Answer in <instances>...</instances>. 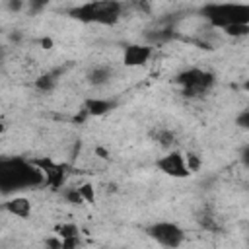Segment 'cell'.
<instances>
[{
    "label": "cell",
    "mask_w": 249,
    "mask_h": 249,
    "mask_svg": "<svg viewBox=\"0 0 249 249\" xmlns=\"http://www.w3.org/2000/svg\"><path fill=\"white\" fill-rule=\"evenodd\" d=\"M226 35L230 37H245L249 35V23H235V25H230L224 29Z\"/></svg>",
    "instance_id": "2e32d148"
},
{
    "label": "cell",
    "mask_w": 249,
    "mask_h": 249,
    "mask_svg": "<svg viewBox=\"0 0 249 249\" xmlns=\"http://www.w3.org/2000/svg\"><path fill=\"white\" fill-rule=\"evenodd\" d=\"M200 14L212 27L222 31L235 23H249V4L245 2H212L206 4Z\"/></svg>",
    "instance_id": "3957f363"
},
{
    "label": "cell",
    "mask_w": 249,
    "mask_h": 249,
    "mask_svg": "<svg viewBox=\"0 0 249 249\" xmlns=\"http://www.w3.org/2000/svg\"><path fill=\"white\" fill-rule=\"evenodd\" d=\"M95 154H97L101 160H107V158H109V152H107L105 148H101V146H97V148H95Z\"/></svg>",
    "instance_id": "603a6c76"
},
{
    "label": "cell",
    "mask_w": 249,
    "mask_h": 249,
    "mask_svg": "<svg viewBox=\"0 0 249 249\" xmlns=\"http://www.w3.org/2000/svg\"><path fill=\"white\" fill-rule=\"evenodd\" d=\"M152 47L148 45H138V43H132V45H126L124 51H123V64L126 68H136V66H144L150 58H152Z\"/></svg>",
    "instance_id": "ba28073f"
},
{
    "label": "cell",
    "mask_w": 249,
    "mask_h": 249,
    "mask_svg": "<svg viewBox=\"0 0 249 249\" xmlns=\"http://www.w3.org/2000/svg\"><path fill=\"white\" fill-rule=\"evenodd\" d=\"M54 231H56V235L58 237H72V235H80V230H78V226L76 224H58L56 228H54Z\"/></svg>",
    "instance_id": "5bb4252c"
},
{
    "label": "cell",
    "mask_w": 249,
    "mask_h": 249,
    "mask_svg": "<svg viewBox=\"0 0 249 249\" xmlns=\"http://www.w3.org/2000/svg\"><path fill=\"white\" fill-rule=\"evenodd\" d=\"M4 210L18 218H29L31 216V202L25 196H12L4 202Z\"/></svg>",
    "instance_id": "9c48e42d"
},
{
    "label": "cell",
    "mask_w": 249,
    "mask_h": 249,
    "mask_svg": "<svg viewBox=\"0 0 249 249\" xmlns=\"http://www.w3.org/2000/svg\"><path fill=\"white\" fill-rule=\"evenodd\" d=\"M88 78H89V82H91L93 86H101V84L109 82V78H111V68H107V66H95L93 70H89Z\"/></svg>",
    "instance_id": "8fae6325"
},
{
    "label": "cell",
    "mask_w": 249,
    "mask_h": 249,
    "mask_svg": "<svg viewBox=\"0 0 249 249\" xmlns=\"http://www.w3.org/2000/svg\"><path fill=\"white\" fill-rule=\"evenodd\" d=\"M175 82L181 86L183 95L198 97L214 86V74L208 70H202V68H189V70H183L181 74H177Z\"/></svg>",
    "instance_id": "277c9868"
},
{
    "label": "cell",
    "mask_w": 249,
    "mask_h": 249,
    "mask_svg": "<svg viewBox=\"0 0 249 249\" xmlns=\"http://www.w3.org/2000/svg\"><path fill=\"white\" fill-rule=\"evenodd\" d=\"M41 47L43 49H53V39L51 37H43L41 39Z\"/></svg>",
    "instance_id": "cb8c5ba5"
},
{
    "label": "cell",
    "mask_w": 249,
    "mask_h": 249,
    "mask_svg": "<svg viewBox=\"0 0 249 249\" xmlns=\"http://www.w3.org/2000/svg\"><path fill=\"white\" fill-rule=\"evenodd\" d=\"M156 169L161 171L167 177H173V179H185L193 173L187 165L185 154L179 152V150H169L165 156L158 158L156 160Z\"/></svg>",
    "instance_id": "8992f818"
},
{
    "label": "cell",
    "mask_w": 249,
    "mask_h": 249,
    "mask_svg": "<svg viewBox=\"0 0 249 249\" xmlns=\"http://www.w3.org/2000/svg\"><path fill=\"white\" fill-rule=\"evenodd\" d=\"M64 198H66L70 204H84V202H86V198H84V195H82L80 187L66 189V191H64Z\"/></svg>",
    "instance_id": "9a60e30c"
},
{
    "label": "cell",
    "mask_w": 249,
    "mask_h": 249,
    "mask_svg": "<svg viewBox=\"0 0 249 249\" xmlns=\"http://www.w3.org/2000/svg\"><path fill=\"white\" fill-rule=\"evenodd\" d=\"M80 191H82L86 202H89V204L95 202V193H93V185H91V183H84V185L80 187Z\"/></svg>",
    "instance_id": "ac0fdd59"
},
{
    "label": "cell",
    "mask_w": 249,
    "mask_h": 249,
    "mask_svg": "<svg viewBox=\"0 0 249 249\" xmlns=\"http://www.w3.org/2000/svg\"><path fill=\"white\" fill-rule=\"evenodd\" d=\"M243 89H245V91H247V93H249V78H247V80H245V84H243Z\"/></svg>",
    "instance_id": "d4e9b609"
},
{
    "label": "cell",
    "mask_w": 249,
    "mask_h": 249,
    "mask_svg": "<svg viewBox=\"0 0 249 249\" xmlns=\"http://www.w3.org/2000/svg\"><path fill=\"white\" fill-rule=\"evenodd\" d=\"M235 126L243 128V130H249V109H243L241 113H237L235 117Z\"/></svg>",
    "instance_id": "e0dca14e"
},
{
    "label": "cell",
    "mask_w": 249,
    "mask_h": 249,
    "mask_svg": "<svg viewBox=\"0 0 249 249\" xmlns=\"http://www.w3.org/2000/svg\"><path fill=\"white\" fill-rule=\"evenodd\" d=\"M54 86H56V74H54V72L41 74V76L35 80V88L41 89V91H51Z\"/></svg>",
    "instance_id": "7c38bea8"
},
{
    "label": "cell",
    "mask_w": 249,
    "mask_h": 249,
    "mask_svg": "<svg viewBox=\"0 0 249 249\" xmlns=\"http://www.w3.org/2000/svg\"><path fill=\"white\" fill-rule=\"evenodd\" d=\"M239 158H241V163H243L245 167H249V144H247V146H243V150H241Z\"/></svg>",
    "instance_id": "7402d4cb"
},
{
    "label": "cell",
    "mask_w": 249,
    "mask_h": 249,
    "mask_svg": "<svg viewBox=\"0 0 249 249\" xmlns=\"http://www.w3.org/2000/svg\"><path fill=\"white\" fill-rule=\"evenodd\" d=\"M33 163L45 173V185H49L51 189H60L64 185L66 175H68V165L66 163L54 161L49 156L37 158V160H33Z\"/></svg>",
    "instance_id": "52a82bcc"
},
{
    "label": "cell",
    "mask_w": 249,
    "mask_h": 249,
    "mask_svg": "<svg viewBox=\"0 0 249 249\" xmlns=\"http://www.w3.org/2000/svg\"><path fill=\"white\" fill-rule=\"evenodd\" d=\"M146 233L163 247H179L185 241V231L175 222H154L146 228Z\"/></svg>",
    "instance_id": "5b68a950"
},
{
    "label": "cell",
    "mask_w": 249,
    "mask_h": 249,
    "mask_svg": "<svg viewBox=\"0 0 249 249\" xmlns=\"http://www.w3.org/2000/svg\"><path fill=\"white\" fill-rule=\"evenodd\" d=\"M115 105L117 103L113 99H103V97H89L84 101V109L88 111L89 117H101L111 109H115Z\"/></svg>",
    "instance_id": "30bf717a"
},
{
    "label": "cell",
    "mask_w": 249,
    "mask_h": 249,
    "mask_svg": "<svg viewBox=\"0 0 249 249\" xmlns=\"http://www.w3.org/2000/svg\"><path fill=\"white\" fill-rule=\"evenodd\" d=\"M23 4H25L23 0H10V2H8V10H10V12H19V10L23 8Z\"/></svg>",
    "instance_id": "44dd1931"
},
{
    "label": "cell",
    "mask_w": 249,
    "mask_h": 249,
    "mask_svg": "<svg viewBox=\"0 0 249 249\" xmlns=\"http://www.w3.org/2000/svg\"><path fill=\"white\" fill-rule=\"evenodd\" d=\"M45 183V173L33 163V160L8 158L0 161V187L8 195L12 191L31 189Z\"/></svg>",
    "instance_id": "6da1fadb"
},
{
    "label": "cell",
    "mask_w": 249,
    "mask_h": 249,
    "mask_svg": "<svg viewBox=\"0 0 249 249\" xmlns=\"http://www.w3.org/2000/svg\"><path fill=\"white\" fill-rule=\"evenodd\" d=\"M154 138H156L158 144L163 146V148H171V146L175 144V136H173V132L167 130V128H158V130L154 132Z\"/></svg>",
    "instance_id": "4fadbf2b"
},
{
    "label": "cell",
    "mask_w": 249,
    "mask_h": 249,
    "mask_svg": "<svg viewBox=\"0 0 249 249\" xmlns=\"http://www.w3.org/2000/svg\"><path fill=\"white\" fill-rule=\"evenodd\" d=\"M185 160H187V165H189V169H191V171H196V169L200 167V160H198L195 154H191V152H189V154L185 156Z\"/></svg>",
    "instance_id": "ffe728a7"
},
{
    "label": "cell",
    "mask_w": 249,
    "mask_h": 249,
    "mask_svg": "<svg viewBox=\"0 0 249 249\" xmlns=\"http://www.w3.org/2000/svg\"><path fill=\"white\" fill-rule=\"evenodd\" d=\"M49 0H27V10L29 14H39L43 8H47Z\"/></svg>",
    "instance_id": "d6986e66"
},
{
    "label": "cell",
    "mask_w": 249,
    "mask_h": 249,
    "mask_svg": "<svg viewBox=\"0 0 249 249\" xmlns=\"http://www.w3.org/2000/svg\"><path fill=\"white\" fill-rule=\"evenodd\" d=\"M123 4L119 0H88L68 10V16L82 23L115 25L121 19Z\"/></svg>",
    "instance_id": "7a4b0ae2"
}]
</instances>
